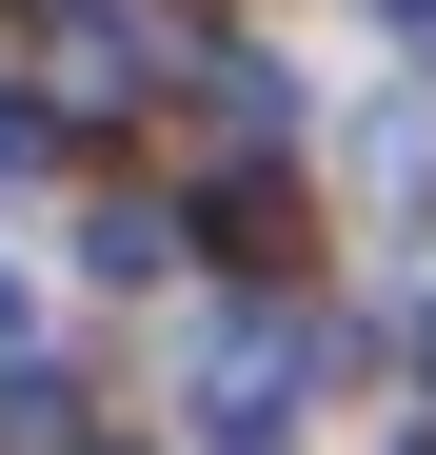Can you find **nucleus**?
Masks as SVG:
<instances>
[{
  "label": "nucleus",
  "mask_w": 436,
  "mask_h": 455,
  "mask_svg": "<svg viewBox=\"0 0 436 455\" xmlns=\"http://www.w3.org/2000/svg\"><path fill=\"white\" fill-rule=\"evenodd\" d=\"M377 20H397V40H436V0H377Z\"/></svg>",
  "instance_id": "5"
},
{
  "label": "nucleus",
  "mask_w": 436,
  "mask_h": 455,
  "mask_svg": "<svg viewBox=\"0 0 436 455\" xmlns=\"http://www.w3.org/2000/svg\"><path fill=\"white\" fill-rule=\"evenodd\" d=\"M416 356H436V317H416Z\"/></svg>",
  "instance_id": "6"
},
{
  "label": "nucleus",
  "mask_w": 436,
  "mask_h": 455,
  "mask_svg": "<svg viewBox=\"0 0 436 455\" xmlns=\"http://www.w3.org/2000/svg\"><path fill=\"white\" fill-rule=\"evenodd\" d=\"M0 455H80V376H40V356L0 376Z\"/></svg>",
  "instance_id": "1"
},
{
  "label": "nucleus",
  "mask_w": 436,
  "mask_h": 455,
  "mask_svg": "<svg viewBox=\"0 0 436 455\" xmlns=\"http://www.w3.org/2000/svg\"><path fill=\"white\" fill-rule=\"evenodd\" d=\"M0 179H60V119L40 100H0Z\"/></svg>",
  "instance_id": "3"
},
{
  "label": "nucleus",
  "mask_w": 436,
  "mask_h": 455,
  "mask_svg": "<svg viewBox=\"0 0 436 455\" xmlns=\"http://www.w3.org/2000/svg\"><path fill=\"white\" fill-rule=\"evenodd\" d=\"M0 376H20V277H0Z\"/></svg>",
  "instance_id": "4"
},
{
  "label": "nucleus",
  "mask_w": 436,
  "mask_h": 455,
  "mask_svg": "<svg viewBox=\"0 0 436 455\" xmlns=\"http://www.w3.org/2000/svg\"><path fill=\"white\" fill-rule=\"evenodd\" d=\"M80 258H100V277H159V258H179V218H159V198H100V218H80Z\"/></svg>",
  "instance_id": "2"
}]
</instances>
